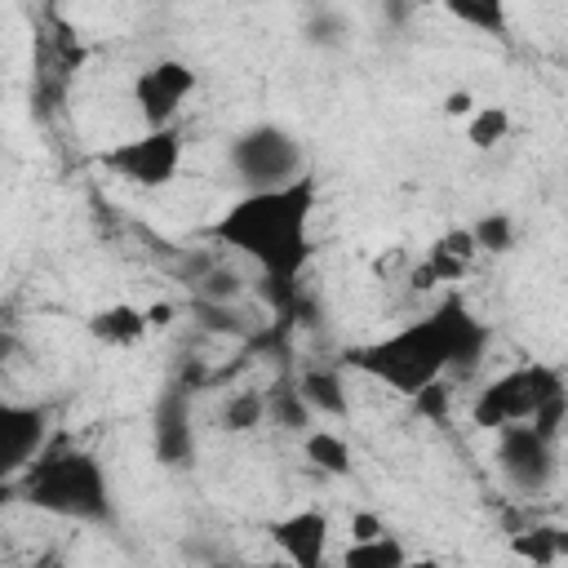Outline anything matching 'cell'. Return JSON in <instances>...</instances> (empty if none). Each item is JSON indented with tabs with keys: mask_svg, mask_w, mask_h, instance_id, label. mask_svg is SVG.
<instances>
[{
	"mask_svg": "<svg viewBox=\"0 0 568 568\" xmlns=\"http://www.w3.org/2000/svg\"><path fill=\"white\" fill-rule=\"evenodd\" d=\"M488 351V328L466 311L462 297L439 302L430 315L377 337L368 346L346 351V364L399 395H422L426 386L444 382V373L470 377Z\"/></svg>",
	"mask_w": 568,
	"mask_h": 568,
	"instance_id": "obj_1",
	"label": "cell"
},
{
	"mask_svg": "<svg viewBox=\"0 0 568 568\" xmlns=\"http://www.w3.org/2000/svg\"><path fill=\"white\" fill-rule=\"evenodd\" d=\"M315 200L320 191L311 173L275 191H248L209 226V235L257 262V271L271 284H293L311 262Z\"/></svg>",
	"mask_w": 568,
	"mask_h": 568,
	"instance_id": "obj_2",
	"label": "cell"
},
{
	"mask_svg": "<svg viewBox=\"0 0 568 568\" xmlns=\"http://www.w3.org/2000/svg\"><path fill=\"white\" fill-rule=\"evenodd\" d=\"M13 488L36 510L80 519V524H106L111 519V488L93 453L75 444H49L18 479Z\"/></svg>",
	"mask_w": 568,
	"mask_h": 568,
	"instance_id": "obj_3",
	"label": "cell"
},
{
	"mask_svg": "<svg viewBox=\"0 0 568 568\" xmlns=\"http://www.w3.org/2000/svg\"><path fill=\"white\" fill-rule=\"evenodd\" d=\"M568 395L564 386V373L532 359V364H515L506 368L501 377H493L475 404H470V422L484 426V430H501V426H515V422H532V413L550 399Z\"/></svg>",
	"mask_w": 568,
	"mask_h": 568,
	"instance_id": "obj_4",
	"label": "cell"
},
{
	"mask_svg": "<svg viewBox=\"0 0 568 568\" xmlns=\"http://www.w3.org/2000/svg\"><path fill=\"white\" fill-rule=\"evenodd\" d=\"M226 160L248 191H275L306 178V151L280 124H248L244 133H235Z\"/></svg>",
	"mask_w": 568,
	"mask_h": 568,
	"instance_id": "obj_5",
	"label": "cell"
},
{
	"mask_svg": "<svg viewBox=\"0 0 568 568\" xmlns=\"http://www.w3.org/2000/svg\"><path fill=\"white\" fill-rule=\"evenodd\" d=\"M182 129H142L138 138H124L115 142L111 151H102V169L115 173L120 182L129 186H142V191H155V186H169L178 164H182Z\"/></svg>",
	"mask_w": 568,
	"mask_h": 568,
	"instance_id": "obj_6",
	"label": "cell"
},
{
	"mask_svg": "<svg viewBox=\"0 0 568 568\" xmlns=\"http://www.w3.org/2000/svg\"><path fill=\"white\" fill-rule=\"evenodd\" d=\"M200 75L191 62L182 58H160L151 62L138 80H133V102L146 129H173V115L182 111V102L195 93Z\"/></svg>",
	"mask_w": 568,
	"mask_h": 568,
	"instance_id": "obj_7",
	"label": "cell"
},
{
	"mask_svg": "<svg viewBox=\"0 0 568 568\" xmlns=\"http://www.w3.org/2000/svg\"><path fill=\"white\" fill-rule=\"evenodd\" d=\"M497 466H501V479L515 493H541L555 479L559 462H555L550 439H541L528 422H515V426L497 430Z\"/></svg>",
	"mask_w": 568,
	"mask_h": 568,
	"instance_id": "obj_8",
	"label": "cell"
},
{
	"mask_svg": "<svg viewBox=\"0 0 568 568\" xmlns=\"http://www.w3.org/2000/svg\"><path fill=\"white\" fill-rule=\"evenodd\" d=\"M49 413L40 404H4L0 408V475L13 484L49 444Z\"/></svg>",
	"mask_w": 568,
	"mask_h": 568,
	"instance_id": "obj_9",
	"label": "cell"
},
{
	"mask_svg": "<svg viewBox=\"0 0 568 568\" xmlns=\"http://www.w3.org/2000/svg\"><path fill=\"white\" fill-rule=\"evenodd\" d=\"M271 546L288 559V568H328V515L306 506L266 528Z\"/></svg>",
	"mask_w": 568,
	"mask_h": 568,
	"instance_id": "obj_10",
	"label": "cell"
},
{
	"mask_svg": "<svg viewBox=\"0 0 568 568\" xmlns=\"http://www.w3.org/2000/svg\"><path fill=\"white\" fill-rule=\"evenodd\" d=\"M151 444H155V462L186 470L195 462V430H191V404L182 395V386H169L155 404V426H151Z\"/></svg>",
	"mask_w": 568,
	"mask_h": 568,
	"instance_id": "obj_11",
	"label": "cell"
},
{
	"mask_svg": "<svg viewBox=\"0 0 568 568\" xmlns=\"http://www.w3.org/2000/svg\"><path fill=\"white\" fill-rule=\"evenodd\" d=\"M89 337L98 346H111V351H129L138 346L146 333H151V320H146V306H133V302H106L98 306L89 320H84Z\"/></svg>",
	"mask_w": 568,
	"mask_h": 568,
	"instance_id": "obj_12",
	"label": "cell"
},
{
	"mask_svg": "<svg viewBox=\"0 0 568 568\" xmlns=\"http://www.w3.org/2000/svg\"><path fill=\"white\" fill-rule=\"evenodd\" d=\"M475 257H479V244H475L470 226H453V231H444V235L426 248L422 266L430 271L435 284H457V280L475 266Z\"/></svg>",
	"mask_w": 568,
	"mask_h": 568,
	"instance_id": "obj_13",
	"label": "cell"
},
{
	"mask_svg": "<svg viewBox=\"0 0 568 568\" xmlns=\"http://www.w3.org/2000/svg\"><path fill=\"white\" fill-rule=\"evenodd\" d=\"M297 390L306 399V408L315 417H328V422H342L351 413V395H346V382L337 368H306L297 377Z\"/></svg>",
	"mask_w": 568,
	"mask_h": 568,
	"instance_id": "obj_14",
	"label": "cell"
},
{
	"mask_svg": "<svg viewBox=\"0 0 568 568\" xmlns=\"http://www.w3.org/2000/svg\"><path fill=\"white\" fill-rule=\"evenodd\" d=\"M510 555H519L532 568H555L568 555V528L564 524H532L510 532Z\"/></svg>",
	"mask_w": 568,
	"mask_h": 568,
	"instance_id": "obj_15",
	"label": "cell"
},
{
	"mask_svg": "<svg viewBox=\"0 0 568 568\" xmlns=\"http://www.w3.org/2000/svg\"><path fill=\"white\" fill-rule=\"evenodd\" d=\"M266 417H271V399H266L262 390H235V395H226V404H222V413H217V422H222L226 435H248V430H257Z\"/></svg>",
	"mask_w": 568,
	"mask_h": 568,
	"instance_id": "obj_16",
	"label": "cell"
},
{
	"mask_svg": "<svg viewBox=\"0 0 568 568\" xmlns=\"http://www.w3.org/2000/svg\"><path fill=\"white\" fill-rule=\"evenodd\" d=\"M191 288H195V302L235 306V302H240V293H244V280H240L231 266H213V262H200V271L191 275Z\"/></svg>",
	"mask_w": 568,
	"mask_h": 568,
	"instance_id": "obj_17",
	"label": "cell"
},
{
	"mask_svg": "<svg viewBox=\"0 0 568 568\" xmlns=\"http://www.w3.org/2000/svg\"><path fill=\"white\" fill-rule=\"evenodd\" d=\"M404 564H408L404 546L386 532V537H377V541H351V546L342 550V564H337V568H404Z\"/></svg>",
	"mask_w": 568,
	"mask_h": 568,
	"instance_id": "obj_18",
	"label": "cell"
},
{
	"mask_svg": "<svg viewBox=\"0 0 568 568\" xmlns=\"http://www.w3.org/2000/svg\"><path fill=\"white\" fill-rule=\"evenodd\" d=\"M510 138V106H501V102H488V106H479L470 120H466V142L475 146V151H493V146H501Z\"/></svg>",
	"mask_w": 568,
	"mask_h": 568,
	"instance_id": "obj_19",
	"label": "cell"
},
{
	"mask_svg": "<svg viewBox=\"0 0 568 568\" xmlns=\"http://www.w3.org/2000/svg\"><path fill=\"white\" fill-rule=\"evenodd\" d=\"M306 457H311V466L324 470V475H337V479L351 475V444H346L337 430H311V435H306Z\"/></svg>",
	"mask_w": 568,
	"mask_h": 568,
	"instance_id": "obj_20",
	"label": "cell"
},
{
	"mask_svg": "<svg viewBox=\"0 0 568 568\" xmlns=\"http://www.w3.org/2000/svg\"><path fill=\"white\" fill-rule=\"evenodd\" d=\"M470 235H475L479 253H510L515 240H519V226H515L510 213L497 209V213H484L479 222H470Z\"/></svg>",
	"mask_w": 568,
	"mask_h": 568,
	"instance_id": "obj_21",
	"label": "cell"
},
{
	"mask_svg": "<svg viewBox=\"0 0 568 568\" xmlns=\"http://www.w3.org/2000/svg\"><path fill=\"white\" fill-rule=\"evenodd\" d=\"M448 13L475 31H488V36L506 31V4L501 0H448Z\"/></svg>",
	"mask_w": 568,
	"mask_h": 568,
	"instance_id": "obj_22",
	"label": "cell"
},
{
	"mask_svg": "<svg viewBox=\"0 0 568 568\" xmlns=\"http://www.w3.org/2000/svg\"><path fill=\"white\" fill-rule=\"evenodd\" d=\"M271 399V417L284 426V430H297V435H311V408H306V399H302V390H297V382L293 386H284V390H275V395H266Z\"/></svg>",
	"mask_w": 568,
	"mask_h": 568,
	"instance_id": "obj_23",
	"label": "cell"
},
{
	"mask_svg": "<svg viewBox=\"0 0 568 568\" xmlns=\"http://www.w3.org/2000/svg\"><path fill=\"white\" fill-rule=\"evenodd\" d=\"M306 40L311 44H324V49H333V44H342V36H346V18L337 13V9H315L311 18H306Z\"/></svg>",
	"mask_w": 568,
	"mask_h": 568,
	"instance_id": "obj_24",
	"label": "cell"
},
{
	"mask_svg": "<svg viewBox=\"0 0 568 568\" xmlns=\"http://www.w3.org/2000/svg\"><path fill=\"white\" fill-rule=\"evenodd\" d=\"M564 417H568V395H559V399H550V404H541L537 413H532V430L541 435V439H550V444H559L564 439Z\"/></svg>",
	"mask_w": 568,
	"mask_h": 568,
	"instance_id": "obj_25",
	"label": "cell"
},
{
	"mask_svg": "<svg viewBox=\"0 0 568 568\" xmlns=\"http://www.w3.org/2000/svg\"><path fill=\"white\" fill-rule=\"evenodd\" d=\"M195 315L204 328H217V333H244V320L231 311V306H213V302H195Z\"/></svg>",
	"mask_w": 568,
	"mask_h": 568,
	"instance_id": "obj_26",
	"label": "cell"
},
{
	"mask_svg": "<svg viewBox=\"0 0 568 568\" xmlns=\"http://www.w3.org/2000/svg\"><path fill=\"white\" fill-rule=\"evenodd\" d=\"M448 399H453V390H448L444 382H435V386H426L422 395H413L417 413L430 417V422H444V417H448Z\"/></svg>",
	"mask_w": 568,
	"mask_h": 568,
	"instance_id": "obj_27",
	"label": "cell"
},
{
	"mask_svg": "<svg viewBox=\"0 0 568 568\" xmlns=\"http://www.w3.org/2000/svg\"><path fill=\"white\" fill-rule=\"evenodd\" d=\"M439 111H444V120L466 124V120L479 111V102H475V93H470V89H448V93H444V102H439Z\"/></svg>",
	"mask_w": 568,
	"mask_h": 568,
	"instance_id": "obj_28",
	"label": "cell"
},
{
	"mask_svg": "<svg viewBox=\"0 0 568 568\" xmlns=\"http://www.w3.org/2000/svg\"><path fill=\"white\" fill-rule=\"evenodd\" d=\"M377 537H386L382 515H373V510H355V515H351V541H377Z\"/></svg>",
	"mask_w": 568,
	"mask_h": 568,
	"instance_id": "obj_29",
	"label": "cell"
},
{
	"mask_svg": "<svg viewBox=\"0 0 568 568\" xmlns=\"http://www.w3.org/2000/svg\"><path fill=\"white\" fill-rule=\"evenodd\" d=\"M404 568H444L439 559H430V555H408V564Z\"/></svg>",
	"mask_w": 568,
	"mask_h": 568,
	"instance_id": "obj_30",
	"label": "cell"
},
{
	"mask_svg": "<svg viewBox=\"0 0 568 568\" xmlns=\"http://www.w3.org/2000/svg\"><path fill=\"white\" fill-rule=\"evenodd\" d=\"M27 568H67V564H62L58 555H40V559H31Z\"/></svg>",
	"mask_w": 568,
	"mask_h": 568,
	"instance_id": "obj_31",
	"label": "cell"
},
{
	"mask_svg": "<svg viewBox=\"0 0 568 568\" xmlns=\"http://www.w3.org/2000/svg\"><path fill=\"white\" fill-rule=\"evenodd\" d=\"M564 444H568V417H564Z\"/></svg>",
	"mask_w": 568,
	"mask_h": 568,
	"instance_id": "obj_32",
	"label": "cell"
},
{
	"mask_svg": "<svg viewBox=\"0 0 568 568\" xmlns=\"http://www.w3.org/2000/svg\"><path fill=\"white\" fill-rule=\"evenodd\" d=\"M564 71H568V53H564Z\"/></svg>",
	"mask_w": 568,
	"mask_h": 568,
	"instance_id": "obj_33",
	"label": "cell"
}]
</instances>
